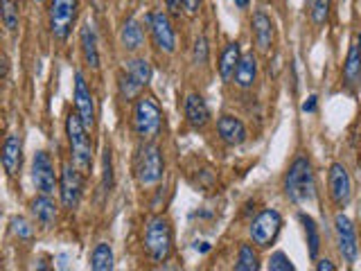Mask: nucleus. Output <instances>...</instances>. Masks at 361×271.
<instances>
[{
    "mask_svg": "<svg viewBox=\"0 0 361 271\" xmlns=\"http://www.w3.org/2000/svg\"><path fill=\"white\" fill-rule=\"evenodd\" d=\"M208 248H210V246H208L206 242H201V246L197 244V251H203V253H206V251H208Z\"/></svg>",
    "mask_w": 361,
    "mask_h": 271,
    "instance_id": "58836bf2",
    "label": "nucleus"
},
{
    "mask_svg": "<svg viewBox=\"0 0 361 271\" xmlns=\"http://www.w3.org/2000/svg\"><path fill=\"white\" fill-rule=\"evenodd\" d=\"M255 79H257V59L253 52H246L242 54L240 66H237V71H235V84L246 90V88H253Z\"/></svg>",
    "mask_w": 361,
    "mask_h": 271,
    "instance_id": "6ab92c4d",
    "label": "nucleus"
},
{
    "mask_svg": "<svg viewBox=\"0 0 361 271\" xmlns=\"http://www.w3.org/2000/svg\"><path fill=\"white\" fill-rule=\"evenodd\" d=\"M77 16V0H50L48 20L54 39L66 41Z\"/></svg>",
    "mask_w": 361,
    "mask_h": 271,
    "instance_id": "0eeeda50",
    "label": "nucleus"
},
{
    "mask_svg": "<svg viewBox=\"0 0 361 271\" xmlns=\"http://www.w3.org/2000/svg\"><path fill=\"white\" fill-rule=\"evenodd\" d=\"M248 3H251V0H235V5L240 7V9H246V7H248Z\"/></svg>",
    "mask_w": 361,
    "mask_h": 271,
    "instance_id": "4c0bfd02",
    "label": "nucleus"
},
{
    "mask_svg": "<svg viewBox=\"0 0 361 271\" xmlns=\"http://www.w3.org/2000/svg\"><path fill=\"white\" fill-rule=\"evenodd\" d=\"M269 269L271 271H293V265H291V260L285 253L276 251L274 255H271V260H269Z\"/></svg>",
    "mask_w": 361,
    "mask_h": 271,
    "instance_id": "7c9ffc66",
    "label": "nucleus"
},
{
    "mask_svg": "<svg viewBox=\"0 0 361 271\" xmlns=\"http://www.w3.org/2000/svg\"><path fill=\"white\" fill-rule=\"evenodd\" d=\"M37 3H43V0H37Z\"/></svg>",
    "mask_w": 361,
    "mask_h": 271,
    "instance_id": "a19ab883",
    "label": "nucleus"
},
{
    "mask_svg": "<svg viewBox=\"0 0 361 271\" xmlns=\"http://www.w3.org/2000/svg\"><path fill=\"white\" fill-rule=\"evenodd\" d=\"M66 133H68V143H71V152H73V161L75 165L88 172L90 165H93V145L88 138V127L84 120L79 118V113H71L66 120Z\"/></svg>",
    "mask_w": 361,
    "mask_h": 271,
    "instance_id": "7ed1b4c3",
    "label": "nucleus"
},
{
    "mask_svg": "<svg viewBox=\"0 0 361 271\" xmlns=\"http://www.w3.org/2000/svg\"><path fill=\"white\" fill-rule=\"evenodd\" d=\"M163 172H165L163 152L156 145L145 143L138 150V156H135V176H138V183L145 188L156 186L163 179Z\"/></svg>",
    "mask_w": 361,
    "mask_h": 271,
    "instance_id": "39448f33",
    "label": "nucleus"
},
{
    "mask_svg": "<svg viewBox=\"0 0 361 271\" xmlns=\"http://www.w3.org/2000/svg\"><path fill=\"white\" fill-rule=\"evenodd\" d=\"M316 269H319V271H334L336 267L330 263V260H321V263L319 265H316Z\"/></svg>",
    "mask_w": 361,
    "mask_h": 271,
    "instance_id": "e433bc0d",
    "label": "nucleus"
},
{
    "mask_svg": "<svg viewBox=\"0 0 361 271\" xmlns=\"http://www.w3.org/2000/svg\"><path fill=\"white\" fill-rule=\"evenodd\" d=\"M357 45H359V50H361V30H359V43Z\"/></svg>",
    "mask_w": 361,
    "mask_h": 271,
    "instance_id": "ea45409f",
    "label": "nucleus"
},
{
    "mask_svg": "<svg viewBox=\"0 0 361 271\" xmlns=\"http://www.w3.org/2000/svg\"><path fill=\"white\" fill-rule=\"evenodd\" d=\"M240 59H242V48L240 43H228L221 52V59H219V75L224 82H228V79L235 77V71L237 66H240Z\"/></svg>",
    "mask_w": 361,
    "mask_h": 271,
    "instance_id": "412c9836",
    "label": "nucleus"
},
{
    "mask_svg": "<svg viewBox=\"0 0 361 271\" xmlns=\"http://www.w3.org/2000/svg\"><path fill=\"white\" fill-rule=\"evenodd\" d=\"M172 224L163 215H156L145 226V251L154 263H165L172 253Z\"/></svg>",
    "mask_w": 361,
    "mask_h": 271,
    "instance_id": "f03ea898",
    "label": "nucleus"
},
{
    "mask_svg": "<svg viewBox=\"0 0 361 271\" xmlns=\"http://www.w3.org/2000/svg\"><path fill=\"white\" fill-rule=\"evenodd\" d=\"M120 39H122V45L127 50H138L142 48V43H145V32L140 28V23L135 20V18H129L127 23L122 25V32H120Z\"/></svg>",
    "mask_w": 361,
    "mask_h": 271,
    "instance_id": "b1692460",
    "label": "nucleus"
},
{
    "mask_svg": "<svg viewBox=\"0 0 361 271\" xmlns=\"http://www.w3.org/2000/svg\"><path fill=\"white\" fill-rule=\"evenodd\" d=\"M192 59H195V64H206V61H208V39H206V37H199V39L195 41Z\"/></svg>",
    "mask_w": 361,
    "mask_h": 271,
    "instance_id": "2f4dec72",
    "label": "nucleus"
},
{
    "mask_svg": "<svg viewBox=\"0 0 361 271\" xmlns=\"http://www.w3.org/2000/svg\"><path fill=\"white\" fill-rule=\"evenodd\" d=\"M90 267H93L95 271L113 269V248L106 242H99L93 248V255H90Z\"/></svg>",
    "mask_w": 361,
    "mask_h": 271,
    "instance_id": "a878e982",
    "label": "nucleus"
},
{
    "mask_svg": "<svg viewBox=\"0 0 361 271\" xmlns=\"http://www.w3.org/2000/svg\"><path fill=\"white\" fill-rule=\"evenodd\" d=\"M147 20H149L156 48L163 52H174L176 50V34H174V28H172V23H169V16L165 11H154V14L147 16Z\"/></svg>",
    "mask_w": 361,
    "mask_h": 271,
    "instance_id": "9b49d317",
    "label": "nucleus"
},
{
    "mask_svg": "<svg viewBox=\"0 0 361 271\" xmlns=\"http://www.w3.org/2000/svg\"><path fill=\"white\" fill-rule=\"evenodd\" d=\"M285 195L293 203H310L314 201L316 186H314V172L307 156L293 158L289 165V172L285 176Z\"/></svg>",
    "mask_w": 361,
    "mask_h": 271,
    "instance_id": "f257e3e1",
    "label": "nucleus"
},
{
    "mask_svg": "<svg viewBox=\"0 0 361 271\" xmlns=\"http://www.w3.org/2000/svg\"><path fill=\"white\" fill-rule=\"evenodd\" d=\"M82 50L86 56V64L90 68H97L99 66V52H97V37H95V30H93V23H84L82 28Z\"/></svg>",
    "mask_w": 361,
    "mask_h": 271,
    "instance_id": "5701e85b",
    "label": "nucleus"
},
{
    "mask_svg": "<svg viewBox=\"0 0 361 271\" xmlns=\"http://www.w3.org/2000/svg\"><path fill=\"white\" fill-rule=\"evenodd\" d=\"M185 118L195 129H203L210 122V109L199 93H190L185 97Z\"/></svg>",
    "mask_w": 361,
    "mask_h": 271,
    "instance_id": "a211bd4d",
    "label": "nucleus"
},
{
    "mask_svg": "<svg viewBox=\"0 0 361 271\" xmlns=\"http://www.w3.org/2000/svg\"><path fill=\"white\" fill-rule=\"evenodd\" d=\"M282 229V217L278 210H262L257 215V217L251 222V229H248V233H251V240L255 246L259 248H267L276 242V237Z\"/></svg>",
    "mask_w": 361,
    "mask_h": 271,
    "instance_id": "6e6552de",
    "label": "nucleus"
},
{
    "mask_svg": "<svg viewBox=\"0 0 361 271\" xmlns=\"http://www.w3.org/2000/svg\"><path fill=\"white\" fill-rule=\"evenodd\" d=\"M334 231H336L338 253H341V258L345 260V263H355L357 253H359L355 224L350 222L345 215H336V217H334Z\"/></svg>",
    "mask_w": 361,
    "mask_h": 271,
    "instance_id": "9d476101",
    "label": "nucleus"
},
{
    "mask_svg": "<svg viewBox=\"0 0 361 271\" xmlns=\"http://www.w3.org/2000/svg\"><path fill=\"white\" fill-rule=\"evenodd\" d=\"M251 28H253V39H255L257 50L269 52L271 43H274V23H271V18L264 14V11H255Z\"/></svg>",
    "mask_w": 361,
    "mask_h": 271,
    "instance_id": "f3484780",
    "label": "nucleus"
},
{
    "mask_svg": "<svg viewBox=\"0 0 361 271\" xmlns=\"http://www.w3.org/2000/svg\"><path fill=\"white\" fill-rule=\"evenodd\" d=\"M307 5H310V14H312L314 25H325L327 16H330L332 0H307Z\"/></svg>",
    "mask_w": 361,
    "mask_h": 271,
    "instance_id": "c85d7f7f",
    "label": "nucleus"
},
{
    "mask_svg": "<svg viewBox=\"0 0 361 271\" xmlns=\"http://www.w3.org/2000/svg\"><path fill=\"white\" fill-rule=\"evenodd\" d=\"M217 133L228 147H237V145L246 143V138H248L244 122L240 118H235V116H221L217 120Z\"/></svg>",
    "mask_w": 361,
    "mask_h": 271,
    "instance_id": "2eb2a0df",
    "label": "nucleus"
},
{
    "mask_svg": "<svg viewBox=\"0 0 361 271\" xmlns=\"http://www.w3.org/2000/svg\"><path fill=\"white\" fill-rule=\"evenodd\" d=\"M343 77H345V84L350 88H357L361 84V50L359 45H353L348 50V59L343 64Z\"/></svg>",
    "mask_w": 361,
    "mask_h": 271,
    "instance_id": "4be33fe9",
    "label": "nucleus"
},
{
    "mask_svg": "<svg viewBox=\"0 0 361 271\" xmlns=\"http://www.w3.org/2000/svg\"><path fill=\"white\" fill-rule=\"evenodd\" d=\"M163 127V111L161 104L152 95L138 97L133 107V129L140 140H154Z\"/></svg>",
    "mask_w": 361,
    "mask_h": 271,
    "instance_id": "20e7f679",
    "label": "nucleus"
},
{
    "mask_svg": "<svg viewBox=\"0 0 361 271\" xmlns=\"http://www.w3.org/2000/svg\"><path fill=\"white\" fill-rule=\"evenodd\" d=\"M0 5H3V23H5V28L9 32H16L18 23H20L18 3H16V0H0Z\"/></svg>",
    "mask_w": 361,
    "mask_h": 271,
    "instance_id": "cd10ccee",
    "label": "nucleus"
},
{
    "mask_svg": "<svg viewBox=\"0 0 361 271\" xmlns=\"http://www.w3.org/2000/svg\"><path fill=\"white\" fill-rule=\"evenodd\" d=\"M300 224L305 226V235H307V244H310V258L316 260V255H319L321 251V233H319V226H316V222L310 217V215L300 212L298 215Z\"/></svg>",
    "mask_w": 361,
    "mask_h": 271,
    "instance_id": "393cba45",
    "label": "nucleus"
},
{
    "mask_svg": "<svg viewBox=\"0 0 361 271\" xmlns=\"http://www.w3.org/2000/svg\"><path fill=\"white\" fill-rule=\"evenodd\" d=\"M11 229L20 237V240H32L34 237V226L25 217H14L11 219Z\"/></svg>",
    "mask_w": 361,
    "mask_h": 271,
    "instance_id": "c756f323",
    "label": "nucleus"
},
{
    "mask_svg": "<svg viewBox=\"0 0 361 271\" xmlns=\"http://www.w3.org/2000/svg\"><path fill=\"white\" fill-rule=\"evenodd\" d=\"M104 188H113V163H111V150H104Z\"/></svg>",
    "mask_w": 361,
    "mask_h": 271,
    "instance_id": "473e14b6",
    "label": "nucleus"
},
{
    "mask_svg": "<svg viewBox=\"0 0 361 271\" xmlns=\"http://www.w3.org/2000/svg\"><path fill=\"white\" fill-rule=\"evenodd\" d=\"M23 163V140L18 133H9L3 145V165L9 176H16Z\"/></svg>",
    "mask_w": 361,
    "mask_h": 271,
    "instance_id": "dca6fc26",
    "label": "nucleus"
},
{
    "mask_svg": "<svg viewBox=\"0 0 361 271\" xmlns=\"http://www.w3.org/2000/svg\"><path fill=\"white\" fill-rule=\"evenodd\" d=\"M50 197L52 195H43L41 192V195L32 201V212L43 229H50V226H54V222H56V206Z\"/></svg>",
    "mask_w": 361,
    "mask_h": 271,
    "instance_id": "aec40b11",
    "label": "nucleus"
},
{
    "mask_svg": "<svg viewBox=\"0 0 361 271\" xmlns=\"http://www.w3.org/2000/svg\"><path fill=\"white\" fill-rule=\"evenodd\" d=\"M237 271H257L259 269V258L253 251L251 244H242L240 246V255H237Z\"/></svg>",
    "mask_w": 361,
    "mask_h": 271,
    "instance_id": "bb28decb",
    "label": "nucleus"
},
{
    "mask_svg": "<svg viewBox=\"0 0 361 271\" xmlns=\"http://www.w3.org/2000/svg\"><path fill=\"white\" fill-rule=\"evenodd\" d=\"M61 203L63 208L68 210H75L79 206V201H82V174H79L77 165H63V172H61Z\"/></svg>",
    "mask_w": 361,
    "mask_h": 271,
    "instance_id": "f8f14e48",
    "label": "nucleus"
},
{
    "mask_svg": "<svg viewBox=\"0 0 361 271\" xmlns=\"http://www.w3.org/2000/svg\"><path fill=\"white\" fill-rule=\"evenodd\" d=\"M330 195H332V201L336 203L338 208H343L350 203V197H353V179H350L348 169L341 165V163H332L330 167Z\"/></svg>",
    "mask_w": 361,
    "mask_h": 271,
    "instance_id": "ddd939ff",
    "label": "nucleus"
},
{
    "mask_svg": "<svg viewBox=\"0 0 361 271\" xmlns=\"http://www.w3.org/2000/svg\"><path fill=\"white\" fill-rule=\"evenodd\" d=\"M302 111H305V113H314V111H316V97H314V95L307 97V102L302 104Z\"/></svg>",
    "mask_w": 361,
    "mask_h": 271,
    "instance_id": "c9c22d12",
    "label": "nucleus"
},
{
    "mask_svg": "<svg viewBox=\"0 0 361 271\" xmlns=\"http://www.w3.org/2000/svg\"><path fill=\"white\" fill-rule=\"evenodd\" d=\"M165 5L169 9V14L178 16L180 14V5H183V0H165Z\"/></svg>",
    "mask_w": 361,
    "mask_h": 271,
    "instance_id": "f704fd0d",
    "label": "nucleus"
},
{
    "mask_svg": "<svg viewBox=\"0 0 361 271\" xmlns=\"http://www.w3.org/2000/svg\"><path fill=\"white\" fill-rule=\"evenodd\" d=\"M75 107L79 118L84 120V124L90 129L95 124V102H93V93L86 84V79L82 73H75Z\"/></svg>",
    "mask_w": 361,
    "mask_h": 271,
    "instance_id": "4468645a",
    "label": "nucleus"
},
{
    "mask_svg": "<svg viewBox=\"0 0 361 271\" xmlns=\"http://www.w3.org/2000/svg\"><path fill=\"white\" fill-rule=\"evenodd\" d=\"M152 66L147 59H131L120 77V95L122 100H133L140 95V90L149 84Z\"/></svg>",
    "mask_w": 361,
    "mask_h": 271,
    "instance_id": "423d86ee",
    "label": "nucleus"
},
{
    "mask_svg": "<svg viewBox=\"0 0 361 271\" xmlns=\"http://www.w3.org/2000/svg\"><path fill=\"white\" fill-rule=\"evenodd\" d=\"M32 181L43 195H54L56 190V172L52 165V158L48 152H37L32 158Z\"/></svg>",
    "mask_w": 361,
    "mask_h": 271,
    "instance_id": "1a4fd4ad",
    "label": "nucleus"
},
{
    "mask_svg": "<svg viewBox=\"0 0 361 271\" xmlns=\"http://www.w3.org/2000/svg\"><path fill=\"white\" fill-rule=\"evenodd\" d=\"M183 7H185L188 14L195 16L197 11H199V7H201V0H183Z\"/></svg>",
    "mask_w": 361,
    "mask_h": 271,
    "instance_id": "72a5a7b5",
    "label": "nucleus"
}]
</instances>
